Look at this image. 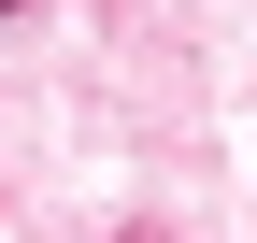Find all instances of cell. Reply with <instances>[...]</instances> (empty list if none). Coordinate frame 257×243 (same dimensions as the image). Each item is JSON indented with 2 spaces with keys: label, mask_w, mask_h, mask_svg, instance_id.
Returning a JSON list of instances; mask_svg holds the SVG:
<instances>
[{
  "label": "cell",
  "mask_w": 257,
  "mask_h": 243,
  "mask_svg": "<svg viewBox=\"0 0 257 243\" xmlns=\"http://www.w3.org/2000/svg\"><path fill=\"white\" fill-rule=\"evenodd\" d=\"M0 15H15V0H0Z\"/></svg>",
  "instance_id": "cell-1"
}]
</instances>
